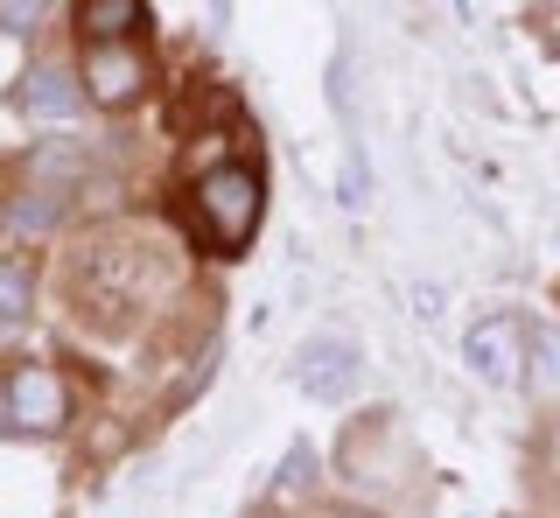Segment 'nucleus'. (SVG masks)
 <instances>
[{
	"mask_svg": "<svg viewBox=\"0 0 560 518\" xmlns=\"http://www.w3.org/2000/svg\"><path fill=\"white\" fill-rule=\"evenodd\" d=\"M35 14H43V0H0V22H8L14 36H28V28H35Z\"/></svg>",
	"mask_w": 560,
	"mask_h": 518,
	"instance_id": "obj_11",
	"label": "nucleus"
},
{
	"mask_svg": "<svg viewBox=\"0 0 560 518\" xmlns=\"http://www.w3.org/2000/svg\"><path fill=\"white\" fill-rule=\"evenodd\" d=\"M63 413H70V392L57 372H43V365L0 372V427L8 435H57Z\"/></svg>",
	"mask_w": 560,
	"mask_h": 518,
	"instance_id": "obj_2",
	"label": "nucleus"
},
{
	"mask_svg": "<svg viewBox=\"0 0 560 518\" xmlns=\"http://www.w3.org/2000/svg\"><path fill=\"white\" fill-rule=\"evenodd\" d=\"M148 49L140 36H119V43H92L84 49V92L98 98V106H133L140 92H148Z\"/></svg>",
	"mask_w": 560,
	"mask_h": 518,
	"instance_id": "obj_3",
	"label": "nucleus"
},
{
	"mask_svg": "<svg viewBox=\"0 0 560 518\" xmlns=\"http://www.w3.org/2000/svg\"><path fill=\"white\" fill-rule=\"evenodd\" d=\"M14 106H22V119L49 127V119L78 113V84H70V71H57V63H35V71L22 78V92H14Z\"/></svg>",
	"mask_w": 560,
	"mask_h": 518,
	"instance_id": "obj_6",
	"label": "nucleus"
},
{
	"mask_svg": "<svg viewBox=\"0 0 560 518\" xmlns=\"http://www.w3.org/2000/svg\"><path fill=\"white\" fill-rule=\"evenodd\" d=\"M288 483H294V491L308 483V448H294V456H288Z\"/></svg>",
	"mask_w": 560,
	"mask_h": 518,
	"instance_id": "obj_12",
	"label": "nucleus"
},
{
	"mask_svg": "<svg viewBox=\"0 0 560 518\" xmlns=\"http://www.w3.org/2000/svg\"><path fill=\"white\" fill-rule=\"evenodd\" d=\"M525 343H533V365H539V378L553 386V378H560V337H553V330H533Z\"/></svg>",
	"mask_w": 560,
	"mask_h": 518,
	"instance_id": "obj_10",
	"label": "nucleus"
},
{
	"mask_svg": "<svg viewBox=\"0 0 560 518\" xmlns=\"http://www.w3.org/2000/svg\"><path fill=\"white\" fill-rule=\"evenodd\" d=\"M294 378H302V392H308V400H323V407H343L350 392H358L364 365H358V351H350V343H337V337H315L308 351L294 357Z\"/></svg>",
	"mask_w": 560,
	"mask_h": 518,
	"instance_id": "obj_4",
	"label": "nucleus"
},
{
	"mask_svg": "<svg viewBox=\"0 0 560 518\" xmlns=\"http://www.w3.org/2000/svg\"><path fill=\"white\" fill-rule=\"evenodd\" d=\"M28 295H35L28 267H22V259H8V267H0V322H22L28 316Z\"/></svg>",
	"mask_w": 560,
	"mask_h": 518,
	"instance_id": "obj_9",
	"label": "nucleus"
},
{
	"mask_svg": "<svg viewBox=\"0 0 560 518\" xmlns=\"http://www.w3.org/2000/svg\"><path fill=\"white\" fill-rule=\"evenodd\" d=\"M78 36L92 43L148 36V0H78Z\"/></svg>",
	"mask_w": 560,
	"mask_h": 518,
	"instance_id": "obj_7",
	"label": "nucleus"
},
{
	"mask_svg": "<svg viewBox=\"0 0 560 518\" xmlns=\"http://www.w3.org/2000/svg\"><path fill=\"white\" fill-rule=\"evenodd\" d=\"M469 365H477L490 386H518L525 378V330L512 316H483L469 330Z\"/></svg>",
	"mask_w": 560,
	"mask_h": 518,
	"instance_id": "obj_5",
	"label": "nucleus"
},
{
	"mask_svg": "<svg viewBox=\"0 0 560 518\" xmlns=\"http://www.w3.org/2000/svg\"><path fill=\"white\" fill-rule=\"evenodd\" d=\"M259 203H267V183H259L253 162L210 168V176L189 189V224L210 252H245L259 232Z\"/></svg>",
	"mask_w": 560,
	"mask_h": 518,
	"instance_id": "obj_1",
	"label": "nucleus"
},
{
	"mask_svg": "<svg viewBox=\"0 0 560 518\" xmlns=\"http://www.w3.org/2000/svg\"><path fill=\"white\" fill-rule=\"evenodd\" d=\"M84 281H113V322L133 308V295H140V252H127V246H98L84 252Z\"/></svg>",
	"mask_w": 560,
	"mask_h": 518,
	"instance_id": "obj_8",
	"label": "nucleus"
}]
</instances>
